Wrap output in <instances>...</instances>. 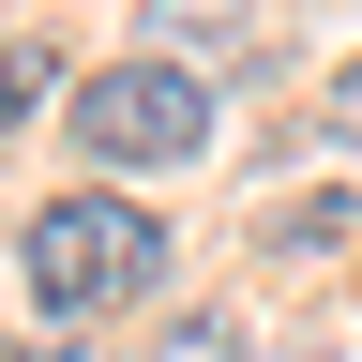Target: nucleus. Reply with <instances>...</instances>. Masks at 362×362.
Instances as JSON below:
<instances>
[{"instance_id": "1", "label": "nucleus", "mask_w": 362, "mask_h": 362, "mask_svg": "<svg viewBox=\"0 0 362 362\" xmlns=\"http://www.w3.org/2000/svg\"><path fill=\"white\" fill-rule=\"evenodd\" d=\"M16 257H30V317H45V332H90V317L151 302V272H166V226L136 211V197H45Z\"/></svg>"}, {"instance_id": "2", "label": "nucleus", "mask_w": 362, "mask_h": 362, "mask_svg": "<svg viewBox=\"0 0 362 362\" xmlns=\"http://www.w3.org/2000/svg\"><path fill=\"white\" fill-rule=\"evenodd\" d=\"M76 151H106V166H197L211 151V90L181 61H106L76 90Z\"/></svg>"}, {"instance_id": "3", "label": "nucleus", "mask_w": 362, "mask_h": 362, "mask_svg": "<svg viewBox=\"0 0 362 362\" xmlns=\"http://www.w3.org/2000/svg\"><path fill=\"white\" fill-rule=\"evenodd\" d=\"M151 30H166V61L181 45H242V0H151Z\"/></svg>"}, {"instance_id": "4", "label": "nucleus", "mask_w": 362, "mask_h": 362, "mask_svg": "<svg viewBox=\"0 0 362 362\" xmlns=\"http://www.w3.org/2000/svg\"><path fill=\"white\" fill-rule=\"evenodd\" d=\"M317 136H332V151H362V61L317 76Z\"/></svg>"}, {"instance_id": "5", "label": "nucleus", "mask_w": 362, "mask_h": 362, "mask_svg": "<svg viewBox=\"0 0 362 362\" xmlns=\"http://www.w3.org/2000/svg\"><path fill=\"white\" fill-rule=\"evenodd\" d=\"M45 76H61V61H45V45H0V136H16V106H30Z\"/></svg>"}, {"instance_id": "6", "label": "nucleus", "mask_w": 362, "mask_h": 362, "mask_svg": "<svg viewBox=\"0 0 362 362\" xmlns=\"http://www.w3.org/2000/svg\"><path fill=\"white\" fill-rule=\"evenodd\" d=\"M166 362H242V332H226V317H197V332H166Z\"/></svg>"}]
</instances>
